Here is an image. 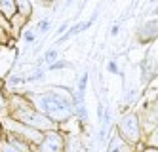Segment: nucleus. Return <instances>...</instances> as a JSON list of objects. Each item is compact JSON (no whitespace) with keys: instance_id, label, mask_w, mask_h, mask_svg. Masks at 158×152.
I'll return each instance as SVG.
<instances>
[{"instance_id":"1","label":"nucleus","mask_w":158,"mask_h":152,"mask_svg":"<svg viewBox=\"0 0 158 152\" xmlns=\"http://www.w3.org/2000/svg\"><path fill=\"white\" fill-rule=\"evenodd\" d=\"M35 107L52 122H67L74 114V99L71 95H63L59 91H46L40 95H32Z\"/></svg>"},{"instance_id":"2","label":"nucleus","mask_w":158,"mask_h":152,"mask_svg":"<svg viewBox=\"0 0 158 152\" xmlns=\"http://www.w3.org/2000/svg\"><path fill=\"white\" fill-rule=\"evenodd\" d=\"M14 118L23 124V125H29V127H35L38 131H48L53 127V122L50 118H46L42 112H38L36 109H32L31 105H21V107H15L14 110Z\"/></svg>"},{"instance_id":"3","label":"nucleus","mask_w":158,"mask_h":152,"mask_svg":"<svg viewBox=\"0 0 158 152\" xmlns=\"http://www.w3.org/2000/svg\"><path fill=\"white\" fill-rule=\"evenodd\" d=\"M116 129H118V139H120V141L128 143V145L139 143V139H141V125H139V118L133 112L122 116Z\"/></svg>"},{"instance_id":"4","label":"nucleus","mask_w":158,"mask_h":152,"mask_svg":"<svg viewBox=\"0 0 158 152\" xmlns=\"http://www.w3.org/2000/svg\"><path fill=\"white\" fill-rule=\"evenodd\" d=\"M63 150V137L59 133H48L40 141V152H61Z\"/></svg>"},{"instance_id":"5","label":"nucleus","mask_w":158,"mask_h":152,"mask_svg":"<svg viewBox=\"0 0 158 152\" xmlns=\"http://www.w3.org/2000/svg\"><path fill=\"white\" fill-rule=\"evenodd\" d=\"M156 38V19H151L149 23L139 29V40L141 42H151Z\"/></svg>"},{"instance_id":"6","label":"nucleus","mask_w":158,"mask_h":152,"mask_svg":"<svg viewBox=\"0 0 158 152\" xmlns=\"http://www.w3.org/2000/svg\"><path fill=\"white\" fill-rule=\"evenodd\" d=\"M0 15L6 17L8 21L17 15V8H15V0H0Z\"/></svg>"},{"instance_id":"7","label":"nucleus","mask_w":158,"mask_h":152,"mask_svg":"<svg viewBox=\"0 0 158 152\" xmlns=\"http://www.w3.org/2000/svg\"><path fill=\"white\" fill-rule=\"evenodd\" d=\"M15 8H17V14H21V17H25V19H29L32 14L31 0H15Z\"/></svg>"},{"instance_id":"8","label":"nucleus","mask_w":158,"mask_h":152,"mask_svg":"<svg viewBox=\"0 0 158 152\" xmlns=\"http://www.w3.org/2000/svg\"><path fill=\"white\" fill-rule=\"evenodd\" d=\"M69 67V61H57V63H50V71H59V68Z\"/></svg>"},{"instance_id":"9","label":"nucleus","mask_w":158,"mask_h":152,"mask_svg":"<svg viewBox=\"0 0 158 152\" xmlns=\"http://www.w3.org/2000/svg\"><path fill=\"white\" fill-rule=\"evenodd\" d=\"M55 57H57V51H55V50H50V51H46V55H44V61L53 63V61H55Z\"/></svg>"},{"instance_id":"10","label":"nucleus","mask_w":158,"mask_h":152,"mask_svg":"<svg viewBox=\"0 0 158 152\" xmlns=\"http://www.w3.org/2000/svg\"><path fill=\"white\" fill-rule=\"evenodd\" d=\"M48 29H50V21H48V19H42V21L38 23V31H40V32H46Z\"/></svg>"},{"instance_id":"11","label":"nucleus","mask_w":158,"mask_h":152,"mask_svg":"<svg viewBox=\"0 0 158 152\" xmlns=\"http://www.w3.org/2000/svg\"><path fill=\"white\" fill-rule=\"evenodd\" d=\"M2 152H21V150L15 148L12 143H6V145H2Z\"/></svg>"},{"instance_id":"12","label":"nucleus","mask_w":158,"mask_h":152,"mask_svg":"<svg viewBox=\"0 0 158 152\" xmlns=\"http://www.w3.org/2000/svg\"><path fill=\"white\" fill-rule=\"evenodd\" d=\"M23 40H25V42H32V40H35V32H31V31H27V32L23 34Z\"/></svg>"},{"instance_id":"13","label":"nucleus","mask_w":158,"mask_h":152,"mask_svg":"<svg viewBox=\"0 0 158 152\" xmlns=\"http://www.w3.org/2000/svg\"><path fill=\"white\" fill-rule=\"evenodd\" d=\"M0 86H2V84H0ZM0 110L6 112V99H4V93L2 91H0Z\"/></svg>"},{"instance_id":"14","label":"nucleus","mask_w":158,"mask_h":152,"mask_svg":"<svg viewBox=\"0 0 158 152\" xmlns=\"http://www.w3.org/2000/svg\"><path fill=\"white\" fill-rule=\"evenodd\" d=\"M109 72H114V74L118 72V67H116V61H110V63H109Z\"/></svg>"},{"instance_id":"15","label":"nucleus","mask_w":158,"mask_h":152,"mask_svg":"<svg viewBox=\"0 0 158 152\" xmlns=\"http://www.w3.org/2000/svg\"><path fill=\"white\" fill-rule=\"evenodd\" d=\"M110 34H112V36H116V34H118V25H112L110 27Z\"/></svg>"},{"instance_id":"16","label":"nucleus","mask_w":158,"mask_h":152,"mask_svg":"<svg viewBox=\"0 0 158 152\" xmlns=\"http://www.w3.org/2000/svg\"><path fill=\"white\" fill-rule=\"evenodd\" d=\"M65 31H67V23H63V25L59 27V31H57V34H63Z\"/></svg>"},{"instance_id":"17","label":"nucleus","mask_w":158,"mask_h":152,"mask_svg":"<svg viewBox=\"0 0 158 152\" xmlns=\"http://www.w3.org/2000/svg\"><path fill=\"white\" fill-rule=\"evenodd\" d=\"M145 152H158V150H156V148H147Z\"/></svg>"},{"instance_id":"18","label":"nucleus","mask_w":158,"mask_h":152,"mask_svg":"<svg viewBox=\"0 0 158 152\" xmlns=\"http://www.w3.org/2000/svg\"><path fill=\"white\" fill-rule=\"evenodd\" d=\"M73 2V0H65V4H71Z\"/></svg>"},{"instance_id":"19","label":"nucleus","mask_w":158,"mask_h":152,"mask_svg":"<svg viewBox=\"0 0 158 152\" xmlns=\"http://www.w3.org/2000/svg\"><path fill=\"white\" fill-rule=\"evenodd\" d=\"M0 129H2V127H0Z\"/></svg>"}]
</instances>
